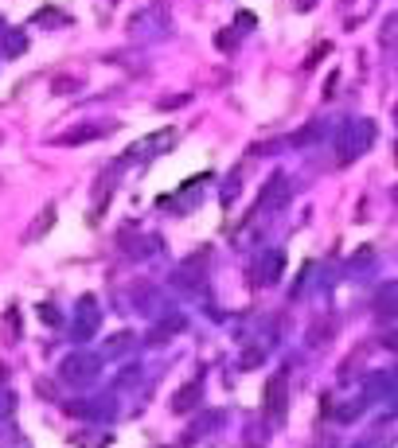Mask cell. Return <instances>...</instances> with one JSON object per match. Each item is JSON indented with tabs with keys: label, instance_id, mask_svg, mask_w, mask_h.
<instances>
[{
	"label": "cell",
	"instance_id": "cell-2",
	"mask_svg": "<svg viewBox=\"0 0 398 448\" xmlns=\"http://www.w3.org/2000/svg\"><path fill=\"white\" fill-rule=\"evenodd\" d=\"M285 382H289V378H285V370H281V375H274L269 378V386H265V413H269L274 421L285 417Z\"/></svg>",
	"mask_w": 398,
	"mask_h": 448
},
{
	"label": "cell",
	"instance_id": "cell-4",
	"mask_svg": "<svg viewBox=\"0 0 398 448\" xmlns=\"http://www.w3.org/2000/svg\"><path fill=\"white\" fill-rule=\"evenodd\" d=\"M51 226H55V207H43V211H39V218L32 222V226H27L24 242H39V238H43V234H47Z\"/></svg>",
	"mask_w": 398,
	"mask_h": 448
},
{
	"label": "cell",
	"instance_id": "cell-3",
	"mask_svg": "<svg viewBox=\"0 0 398 448\" xmlns=\"http://www.w3.org/2000/svg\"><path fill=\"white\" fill-rule=\"evenodd\" d=\"M172 141H176V133H172V129H160V133H153L148 141L133 145V156H157V148H168Z\"/></svg>",
	"mask_w": 398,
	"mask_h": 448
},
{
	"label": "cell",
	"instance_id": "cell-7",
	"mask_svg": "<svg viewBox=\"0 0 398 448\" xmlns=\"http://www.w3.org/2000/svg\"><path fill=\"white\" fill-rule=\"evenodd\" d=\"M0 340L16 343V312H4V320H0Z\"/></svg>",
	"mask_w": 398,
	"mask_h": 448
},
{
	"label": "cell",
	"instance_id": "cell-5",
	"mask_svg": "<svg viewBox=\"0 0 398 448\" xmlns=\"http://www.w3.org/2000/svg\"><path fill=\"white\" fill-rule=\"evenodd\" d=\"M285 199H289V180H285V176H278V180H274V191L265 187V195H262V207H281V203H285Z\"/></svg>",
	"mask_w": 398,
	"mask_h": 448
},
{
	"label": "cell",
	"instance_id": "cell-8",
	"mask_svg": "<svg viewBox=\"0 0 398 448\" xmlns=\"http://www.w3.org/2000/svg\"><path fill=\"white\" fill-rule=\"evenodd\" d=\"M390 347H398V340H390Z\"/></svg>",
	"mask_w": 398,
	"mask_h": 448
},
{
	"label": "cell",
	"instance_id": "cell-1",
	"mask_svg": "<svg viewBox=\"0 0 398 448\" xmlns=\"http://www.w3.org/2000/svg\"><path fill=\"white\" fill-rule=\"evenodd\" d=\"M371 141H375V125L371 121H348L344 129H340V164H351Z\"/></svg>",
	"mask_w": 398,
	"mask_h": 448
},
{
	"label": "cell",
	"instance_id": "cell-6",
	"mask_svg": "<svg viewBox=\"0 0 398 448\" xmlns=\"http://www.w3.org/2000/svg\"><path fill=\"white\" fill-rule=\"evenodd\" d=\"M106 129L102 125H94V129H74V133H67V137H59L63 145H74V141H94V137H102Z\"/></svg>",
	"mask_w": 398,
	"mask_h": 448
}]
</instances>
